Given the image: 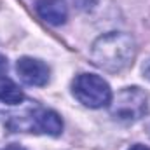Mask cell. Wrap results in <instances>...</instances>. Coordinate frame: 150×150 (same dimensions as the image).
<instances>
[{
  "label": "cell",
  "mask_w": 150,
  "mask_h": 150,
  "mask_svg": "<svg viewBox=\"0 0 150 150\" xmlns=\"http://www.w3.org/2000/svg\"><path fill=\"white\" fill-rule=\"evenodd\" d=\"M136 56V42L129 33L124 32H110L93 42L91 47V61L108 72L120 74L127 70Z\"/></svg>",
  "instance_id": "cell-1"
},
{
  "label": "cell",
  "mask_w": 150,
  "mask_h": 150,
  "mask_svg": "<svg viewBox=\"0 0 150 150\" xmlns=\"http://www.w3.org/2000/svg\"><path fill=\"white\" fill-rule=\"evenodd\" d=\"M149 110V96L138 86L124 87L110 101V115L122 124H133L145 117Z\"/></svg>",
  "instance_id": "cell-2"
},
{
  "label": "cell",
  "mask_w": 150,
  "mask_h": 150,
  "mask_svg": "<svg viewBox=\"0 0 150 150\" xmlns=\"http://www.w3.org/2000/svg\"><path fill=\"white\" fill-rule=\"evenodd\" d=\"M74 96L89 108H103L112 101V89L108 82L94 74H80L72 82Z\"/></svg>",
  "instance_id": "cell-3"
},
{
  "label": "cell",
  "mask_w": 150,
  "mask_h": 150,
  "mask_svg": "<svg viewBox=\"0 0 150 150\" xmlns=\"http://www.w3.org/2000/svg\"><path fill=\"white\" fill-rule=\"evenodd\" d=\"M9 127L14 131L40 133L49 136H59L63 133V120L51 108L35 107L25 115H14L9 122Z\"/></svg>",
  "instance_id": "cell-4"
},
{
  "label": "cell",
  "mask_w": 150,
  "mask_h": 150,
  "mask_svg": "<svg viewBox=\"0 0 150 150\" xmlns=\"http://www.w3.org/2000/svg\"><path fill=\"white\" fill-rule=\"evenodd\" d=\"M16 72L26 86H45L49 82V67L35 58H19L16 63Z\"/></svg>",
  "instance_id": "cell-5"
},
{
  "label": "cell",
  "mask_w": 150,
  "mask_h": 150,
  "mask_svg": "<svg viewBox=\"0 0 150 150\" xmlns=\"http://www.w3.org/2000/svg\"><path fill=\"white\" fill-rule=\"evenodd\" d=\"M37 14L51 26H61L68 19V7L65 0H37Z\"/></svg>",
  "instance_id": "cell-6"
},
{
  "label": "cell",
  "mask_w": 150,
  "mask_h": 150,
  "mask_svg": "<svg viewBox=\"0 0 150 150\" xmlns=\"http://www.w3.org/2000/svg\"><path fill=\"white\" fill-rule=\"evenodd\" d=\"M23 100H25L23 89H19V86L14 80H11L9 77H5V75L0 77V101L14 107V105L23 103Z\"/></svg>",
  "instance_id": "cell-7"
},
{
  "label": "cell",
  "mask_w": 150,
  "mask_h": 150,
  "mask_svg": "<svg viewBox=\"0 0 150 150\" xmlns=\"http://www.w3.org/2000/svg\"><path fill=\"white\" fill-rule=\"evenodd\" d=\"M5 72H7V59L0 54V77H4Z\"/></svg>",
  "instance_id": "cell-8"
},
{
  "label": "cell",
  "mask_w": 150,
  "mask_h": 150,
  "mask_svg": "<svg viewBox=\"0 0 150 150\" xmlns=\"http://www.w3.org/2000/svg\"><path fill=\"white\" fill-rule=\"evenodd\" d=\"M143 77H145L147 80H150V59L143 65Z\"/></svg>",
  "instance_id": "cell-9"
},
{
  "label": "cell",
  "mask_w": 150,
  "mask_h": 150,
  "mask_svg": "<svg viewBox=\"0 0 150 150\" xmlns=\"http://www.w3.org/2000/svg\"><path fill=\"white\" fill-rule=\"evenodd\" d=\"M4 150H26V149H25V147H21V145H16V143H14V145H9V147H5Z\"/></svg>",
  "instance_id": "cell-10"
},
{
  "label": "cell",
  "mask_w": 150,
  "mask_h": 150,
  "mask_svg": "<svg viewBox=\"0 0 150 150\" xmlns=\"http://www.w3.org/2000/svg\"><path fill=\"white\" fill-rule=\"evenodd\" d=\"M129 150H150L149 147H145V145H133Z\"/></svg>",
  "instance_id": "cell-11"
}]
</instances>
